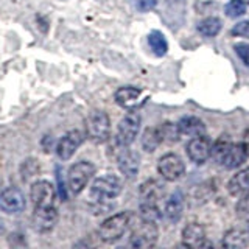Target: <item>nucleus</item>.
I'll list each match as a JSON object with an SVG mask.
<instances>
[{
    "mask_svg": "<svg viewBox=\"0 0 249 249\" xmlns=\"http://www.w3.org/2000/svg\"><path fill=\"white\" fill-rule=\"evenodd\" d=\"M31 221H33V228L41 232H50L58 223V210L54 206L50 207H35L33 210V216H31Z\"/></svg>",
    "mask_w": 249,
    "mask_h": 249,
    "instance_id": "12",
    "label": "nucleus"
},
{
    "mask_svg": "<svg viewBox=\"0 0 249 249\" xmlns=\"http://www.w3.org/2000/svg\"><path fill=\"white\" fill-rule=\"evenodd\" d=\"M84 142V134L78 129H72L66 132L64 136L59 139V142L56 145V154L61 160H69L72 156L75 154V151L81 146V143Z\"/></svg>",
    "mask_w": 249,
    "mask_h": 249,
    "instance_id": "10",
    "label": "nucleus"
},
{
    "mask_svg": "<svg viewBox=\"0 0 249 249\" xmlns=\"http://www.w3.org/2000/svg\"><path fill=\"white\" fill-rule=\"evenodd\" d=\"M249 190V167L241 168L228 182V192L232 196H241Z\"/></svg>",
    "mask_w": 249,
    "mask_h": 249,
    "instance_id": "20",
    "label": "nucleus"
},
{
    "mask_svg": "<svg viewBox=\"0 0 249 249\" xmlns=\"http://www.w3.org/2000/svg\"><path fill=\"white\" fill-rule=\"evenodd\" d=\"M139 215H140V220L156 223V224H158V221L162 218V212L158 207V204H151V202H142L139 209Z\"/></svg>",
    "mask_w": 249,
    "mask_h": 249,
    "instance_id": "25",
    "label": "nucleus"
},
{
    "mask_svg": "<svg viewBox=\"0 0 249 249\" xmlns=\"http://www.w3.org/2000/svg\"><path fill=\"white\" fill-rule=\"evenodd\" d=\"M184 206H185L184 193L181 190H175L168 196V199L165 201V207H163V215H165V218H167L168 221L178 223L179 220H181V216H182Z\"/></svg>",
    "mask_w": 249,
    "mask_h": 249,
    "instance_id": "16",
    "label": "nucleus"
},
{
    "mask_svg": "<svg viewBox=\"0 0 249 249\" xmlns=\"http://www.w3.org/2000/svg\"><path fill=\"white\" fill-rule=\"evenodd\" d=\"M182 245L187 248L206 246V231L198 223H189L182 229Z\"/></svg>",
    "mask_w": 249,
    "mask_h": 249,
    "instance_id": "17",
    "label": "nucleus"
},
{
    "mask_svg": "<svg viewBox=\"0 0 249 249\" xmlns=\"http://www.w3.org/2000/svg\"><path fill=\"white\" fill-rule=\"evenodd\" d=\"M233 49H235V53H237V56L241 59V62L249 67V44H235L233 45Z\"/></svg>",
    "mask_w": 249,
    "mask_h": 249,
    "instance_id": "31",
    "label": "nucleus"
},
{
    "mask_svg": "<svg viewBox=\"0 0 249 249\" xmlns=\"http://www.w3.org/2000/svg\"><path fill=\"white\" fill-rule=\"evenodd\" d=\"M27 202L23 193L18 187H8L0 193V210L5 213H20Z\"/></svg>",
    "mask_w": 249,
    "mask_h": 249,
    "instance_id": "11",
    "label": "nucleus"
},
{
    "mask_svg": "<svg viewBox=\"0 0 249 249\" xmlns=\"http://www.w3.org/2000/svg\"><path fill=\"white\" fill-rule=\"evenodd\" d=\"M223 22L218 18H206L198 23V31L206 37H213L221 31Z\"/></svg>",
    "mask_w": 249,
    "mask_h": 249,
    "instance_id": "23",
    "label": "nucleus"
},
{
    "mask_svg": "<svg viewBox=\"0 0 249 249\" xmlns=\"http://www.w3.org/2000/svg\"><path fill=\"white\" fill-rule=\"evenodd\" d=\"M95 175V165L89 160H80L73 163L67 171V187L73 195H78L84 190L90 178Z\"/></svg>",
    "mask_w": 249,
    "mask_h": 249,
    "instance_id": "3",
    "label": "nucleus"
},
{
    "mask_svg": "<svg viewBox=\"0 0 249 249\" xmlns=\"http://www.w3.org/2000/svg\"><path fill=\"white\" fill-rule=\"evenodd\" d=\"M231 33H232L233 36L249 39V20H243V22L235 23V25L232 27Z\"/></svg>",
    "mask_w": 249,
    "mask_h": 249,
    "instance_id": "30",
    "label": "nucleus"
},
{
    "mask_svg": "<svg viewBox=\"0 0 249 249\" xmlns=\"http://www.w3.org/2000/svg\"><path fill=\"white\" fill-rule=\"evenodd\" d=\"M162 142H163V136H162L160 126L146 128L143 131L142 137H140V143H142V148L146 153H154L160 146Z\"/></svg>",
    "mask_w": 249,
    "mask_h": 249,
    "instance_id": "22",
    "label": "nucleus"
},
{
    "mask_svg": "<svg viewBox=\"0 0 249 249\" xmlns=\"http://www.w3.org/2000/svg\"><path fill=\"white\" fill-rule=\"evenodd\" d=\"M3 232H5V226H3L2 220H0V233H3Z\"/></svg>",
    "mask_w": 249,
    "mask_h": 249,
    "instance_id": "33",
    "label": "nucleus"
},
{
    "mask_svg": "<svg viewBox=\"0 0 249 249\" xmlns=\"http://www.w3.org/2000/svg\"><path fill=\"white\" fill-rule=\"evenodd\" d=\"M158 171L159 175L165 179V181H178L181 179L185 173V163L184 160L179 158L175 153H168L165 156H162L158 162Z\"/></svg>",
    "mask_w": 249,
    "mask_h": 249,
    "instance_id": "8",
    "label": "nucleus"
},
{
    "mask_svg": "<svg viewBox=\"0 0 249 249\" xmlns=\"http://www.w3.org/2000/svg\"><path fill=\"white\" fill-rule=\"evenodd\" d=\"M122 181L115 175H106L97 178L90 185V198L95 202H106L109 199H114L122 192Z\"/></svg>",
    "mask_w": 249,
    "mask_h": 249,
    "instance_id": "2",
    "label": "nucleus"
},
{
    "mask_svg": "<svg viewBox=\"0 0 249 249\" xmlns=\"http://www.w3.org/2000/svg\"><path fill=\"white\" fill-rule=\"evenodd\" d=\"M248 156H249V150H248L246 143H243V142L231 143L229 150H228V153H226L224 159L221 162V165L228 170L238 168L246 162Z\"/></svg>",
    "mask_w": 249,
    "mask_h": 249,
    "instance_id": "15",
    "label": "nucleus"
},
{
    "mask_svg": "<svg viewBox=\"0 0 249 249\" xmlns=\"http://www.w3.org/2000/svg\"><path fill=\"white\" fill-rule=\"evenodd\" d=\"M117 162H119L120 171L126 178L134 179L137 176L140 168V158L136 151L128 150V146H122V150L117 154Z\"/></svg>",
    "mask_w": 249,
    "mask_h": 249,
    "instance_id": "14",
    "label": "nucleus"
},
{
    "mask_svg": "<svg viewBox=\"0 0 249 249\" xmlns=\"http://www.w3.org/2000/svg\"><path fill=\"white\" fill-rule=\"evenodd\" d=\"M148 44H150L151 50L156 56H163L168 50V44H167L165 36H163L158 30H154L148 35Z\"/></svg>",
    "mask_w": 249,
    "mask_h": 249,
    "instance_id": "24",
    "label": "nucleus"
},
{
    "mask_svg": "<svg viewBox=\"0 0 249 249\" xmlns=\"http://www.w3.org/2000/svg\"><path fill=\"white\" fill-rule=\"evenodd\" d=\"M30 199L35 207L54 206V199H56L54 185L50 181H45V179L33 182L30 187Z\"/></svg>",
    "mask_w": 249,
    "mask_h": 249,
    "instance_id": "9",
    "label": "nucleus"
},
{
    "mask_svg": "<svg viewBox=\"0 0 249 249\" xmlns=\"http://www.w3.org/2000/svg\"><path fill=\"white\" fill-rule=\"evenodd\" d=\"M86 134L93 143H105L111 136V120L105 111H93L86 120Z\"/></svg>",
    "mask_w": 249,
    "mask_h": 249,
    "instance_id": "4",
    "label": "nucleus"
},
{
    "mask_svg": "<svg viewBox=\"0 0 249 249\" xmlns=\"http://www.w3.org/2000/svg\"><path fill=\"white\" fill-rule=\"evenodd\" d=\"M140 124H142V119L137 112H129L124 115L119 123V128H117V145L129 146L139 136Z\"/></svg>",
    "mask_w": 249,
    "mask_h": 249,
    "instance_id": "6",
    "label": "nucleus"
},
{
    "mask_svg": "<svg viewBox=\"0 0 249 249\" xmlns=\"http://www.w3.org/2000/svg\"><path fill=\"white\" fill-rule=\"evenodd\" d=\"M246 10H248V5L245 0H231V2L224 6V13L231 19H237L240 16L246 14Z\"/></svg>",
    "mask_w": 249,
    "mask_h": 249,
    "instance_id": "27",
    "label": "nucleus"
},
{
    "mask_svg": "<svg viewBox=\"0 0 249 249\" xmlns=\"http://www.w3.org/2000/svg\"><path fill=\"white\" fill-rule=\"evenodd\" d=\"M132 5L137 11L148 13L156 8V0H132Z\"/></svg>",
    "mask_w": 249,
    "mask_h": 249,
    "instance_id": "32",
    "label": "nucleus"
},
{
    "mask_svg": "<svg viewBox=\"0 0 249 249\" xmlns=\"http://www.w3.org/2000/svg\"><path fill=\"white\" fill-rule=\"evenodd\" d=\"M148 98H150V93L139 88H132V86H124L115 92L117 105L128 111H136L140 106H143Z\"/></svg>",
    "mask_w": 249,
    "mask_h": 249,
    "instance_id": "7",
    "label": "nucleus"
},
{
    "mask_svg": "<svg viewBox=\"0 0 249 249\" xmlns=\"http://www.w3.org/2000/svg\"><path fill=\"white\" fill-rule=\"evenodd\" d=\"M229 146H231V142L228 139H224V137L218 139L212 145V148H210V158H212L216 163H221L226 153L229 150Z\"/></svg>",
    "mask_w": 249,
    "mask_h": 249,
    "instance_id": "26",
    "label": "nucleus"
},
{
    "mask_svg": "<svg viewBox=\"0 0 249 249\" xmlns=\"http://www.w3.org/2000/svg\"><path fill=\"white\" fill-rule=\"evenodd\" d=\"M158 238H159V231L156 223L142 220L132 228L129 241L134 248L145 249V248H153L158 243Z\"/></svg>",
    "mask_w": 249,
    "mask_h": 249,
    "instance_id": "5",
    "label": "nucleus"
},
{
    "mask_svg": "<svg viewBox=\"0 0 249 249\" xmlns=\"http://www.w3.org/2000/svg\"><path fill=\"white\" fill-rule=\"evenodd\" d=\"M178 126L182 136H189V137L201 136V134H204V131H206L204 122L199 120L198 117H182V119L178 122Z\"/></svg>",
    "mask_w": 249,
    "mask_h": 249,
    "instance_id": "21",
    "label": "nucleus"
},
{
    "mask_svg": "<svg viewBox=\"0 0 249 249\" xmlns=\"http://www.w3.org/2000/svg\"><path fill=\"white\" fill-rule=\"evenodd\" d=\"M221 245L229 249H240L249 246V231L245 229H229L224 233Z\"/></svg>",
    "mask_w": 249,
    "mask_h": 249,
    "instance_id": "19",
    "label": "nucleus"
},
{
    "mask_svg": "<svg viewBox=\"0 0 249 249\" xmlns=\"http://www.w3.org/2000/svg\"><path fill=\"white\" fill-rule=\"evenodd\" d=\"M131 224V213L129 212H120L112 216L106 218V220L100 224L98 228V237L105 243H115L120 240L124 232L128 231Z\"/></svg>",
    "mask_w": 249,
    "mask_h": 249,
    "instance_id": "1",
    "label": "nucleus"
},
{
    "mask_svg": "<svg viewBox=\"0 0 249 249\" xmlns=\"http://www.w3.org/2000/svg\"><path fill=\"white\" fill-rule=\"evenodd\" d=\"M210 148H212L210 140L204 134L192 137L190 142L187 143V156L196 165H201L210 158Z\"/></svg>",
    "mask_w": 249,
    "mask_h": 249,
    "instance_id": "13",
    "label": "nucleus"
},
{
    "mask_svg": "<svg viewBox=\"0 0 249 249\" xmlns=\"http://www.w3.org/2000/svg\"><path fill=\"white\" fill-rule=\"evenodd\" d=\"M142 202H151V204H158V202L165 196V187L162 182L156 181V179H148L139 189Z\"/></svg>",
    "mask_w": 249,
    "mask_h": 249,
    "instance_id": "18",
    "label": "nucleus"
},
{
    "mask_svg": "<svg viewBox=\"0 0 249 249\" xmlns=\"http://www.w3.org/2000/svg\"><path fill=\"white\" fill-rule=\"evenodd\" d=\"M235 212H237V216L238 218L249 221V190L246 193H243V196H241L240 201L237 202Z\"/></svg>",
    "mask_w": 249,
    "mask_h": 249,
    "instance_id": "29",
    "label": "nucleus"
},
{
    "mask_svg": "<svg viewBox=\"0 0 249 249\" xmlns=\"http://www.w3.org/2000/svg\"><path fill=\"white\" fill-rule=\"evenodd\" d=\"M162 129V136H163V142H178L181 139V131H179L178 123H171V122H165L160 124Z\"/></svg>",
    "mask_w": 249,
    "mask_h": 249,
    "instance_id": "28",
    "label": "nucleus"
}]
</instances>
